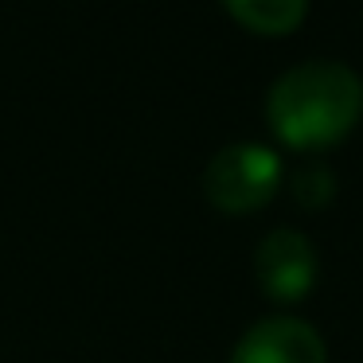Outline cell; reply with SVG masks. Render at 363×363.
<instances>
[{
	"instance_id": "1",
	"label": "cell",
	"mask_w": 363,
	"mask_h": 363,
	"mask_svg": "<svg viewBox=\"0 0 363 363\" xmlns=\"http://www.w3.org/2000/svg\"><path fill=\"white\" fill-rule=\"evenodd\" d=\"M269 129L297 152L340 145L363 118V82L344 63H301L274 82L266 102Z\"/></svg>"
},
{
	"instance_id": "2",
	"label": "cell",
	"mask_w": 363,
	"mask_h": 363,
	"mask_svg": "<svg viewBox=\"0 0 363 363\" xmlns=\"http://www.w3.org/2000/svg\"><path fill=\"white\" fill-rule=\"evenodd\" d=\"M281 188V160L269 145L235 141L211 157L203 172V191L219 211L246 215L262 211Z\"/></svg>"
},
{
	"instance_id": "3",
	"label": "cell",
	"mask_w": 363,
	"mask_h": 363,
	"mask_svg": "<svg viewBox=\"0 0 363 363\" xmlns=\"http://www.w3.org/2000/svg\"><path fill=\"white\" fill-rule=\"evenodd\" d=\"M254 281L269 301H305L316 285V246L293 227H277L254 250Z\"/></svg>"
},
{
	"instance_id": "4",
	"label": "cell",
	"mask_w": 363,
	"mask_h": 363,
	"mask_svg": "<svg viewBox=\"0 0 363 363\" xmlns=\"http://www.w3.org/2000/svg\"><path fill=\"white\" fill-rule=\"evenodd\" d=\"M230 363H328V347L313 324L297 316H269L235 344Z\"/></svg>"
},
{
	"instance_id": "5",
	"label": "cell",
	"mask_w": 363,
	"mask_h": 363,
	"mask_svg": "<svg viewBox=\"0 0 363 363\" xmlns=\"http://www.w3.org/2000/svg\"><path fill=\"white\" fill-rule=\"evenodd\" d=\"M227 12L242 28L258 35H285L293 28H301L308 12V0H223Z\"/></svg>"
},
{
	"instance_id": "6",
	"label": "cell",
	"mask_w": 363,
	"mask_h": 363,
	"mask_svg": "<svg viewBox=\"0 0 363 363\" xmlns=\"http://www.w3.org/2000/svg\"><path fill=\"white\" fill-rule=\"evenodd\" d=\"M289 188H293V199H297L301 207H324L332 199V191H336V180H332L328 168L313 164V168H301Z\"/></svg>"
}]
</instances>
